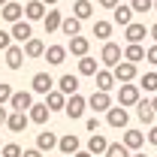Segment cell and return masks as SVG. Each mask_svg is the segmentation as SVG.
Listing matches in <instances>:
<instances>
[{
  "label": "cell",
  "instance_id": "6da1fadb",
  "mask_svg": "<svg viewBox=\"0 0 157 157\" xmlns=\"http://www.w3.org/2000/svg\"><path fill=\"white\" fill-rule=\"evenodd\" d=\"M112 73H115V78H118V85H124V82H133V78L139 76V70H136V63L133 60H121V63H115L112 67Z\"/></svg>",
  "mask_w": 157,
  "mask_h": 157
},
{
  "label": "cell",
  "instance_id": "7a4b0ae2",
  "mask_svg": "<svg viewBox=\"0 0 157 157\" xmlns=\"http://www.w3.org/2000/svg\"><path fill=\"white\" fill-rule=\"evenodd\" d=\"M127 121H130V115H127V106H112L109 112H106V124L109 127H115V130H124L127 127Z\"/></svg>",
  "mask_w": 157,
  "mask_h": 157
},
{
  "label": "cell",
  "instance_id": "3957f363",
  "mask_svg": "<svg viewBox=\"0 0 157 157\" xmlns=\"http://www.w3.org/2000/svg\"><path fill=\"white\" fill-rule=\"evenodd\" d=\"M100 60L106 63V67H115V63H121L124 60V52H121V45H115V42H103V52H100Z\"/></svg>",
  "mask_w": 157,
  "mask_h": 157
},
{
  "label": "cell",
  "instance_id": "277c9868",
  "mask_svg": "<svg viewBox=\"0 0 157 157\" xmlns=\"http://www.w3.org/2000/svg\"><path fill=\"white\" fill-rule=\"evenodd\" d=\"M139 91H142V88H139V85H130V82H124V85H121V88H118V103H121V106H136L139 100Z\"/></svg>",
  "mask_w": 157,
  "mask_h": 157
},
{
  "label": "cell",
  "instance_id": "5b68a950",
  "mask_svg": "<svg viewBox=\"0 0 157 157\" xmlns=\"http://www.w3.org/2000/svg\"><path fill=\"white\" fill-rule=\"evenodd\" d=\"M85 109H88V100L82 97V94H70V97H67V109H63L67 118H73V121H76V118L85 115Z\"/></svg>",
  "mask_w": 157,
  "mask_h": 157
},
{
  "label": "cell",
  "instance_id": "8992f818",
  "mask_svg": "<svg viewBox=\"0 0 157 157\" xmlns=\"http://www.w3.org/2000/svg\"><path fill=\"white\" fill-rule=\"evenodd\" d=\"M88 106L94 109V112H109L112 109V97H109V91H94L91 97H88Z\"/></svg>",
  "mask_w": 157,
  "mask_h": 157
},
{
  "label": "cell",
  "instance_id": "52a82bcc",
  "mask_svg": "<svg viewBox=\"0 0 157 157\" xmlns=\"http://www.w3.org/2000/svg\"><path fill=\"white\" fill-rule=\"evenodd\" d=\"M21 15H24V6H21V3H15V0H9V3H3V6H0V18L9 21V24L21 21Z\"/></svg>",
  "mask_w": 157,
  "mask_h": 157
},
{
  "label": "cell",
  "instance_id": "ba28073f",
  "mask_svg": "<svg viewBox=\"0 0 157 157\" xmlns=\"http://www.w3.org/2000/svg\"><path fill=\"white\" fill-rule=\"evenodd\" d=\"M124 36H127V42H142L145 36H151V27H145V24H139V21H130V24L124 27Z\"/></svg>",
  "mask_w": 157,
  "mask_h": 157
},
{
  "label": "cell",
  "instance_id": "9c48e42d",
  "mask_svg": "<svg viewBox=\"0 0 157 157\" xmlns=\"http://www.w3.org/2000/svg\"><path fill=\"white\" fill-rule=\"evenodd\" d=\"M3 55H6V67H9V70H21V63L27 58V55H24V45H15V42H12Z\"/></svg>",
  "mask_w": 157,
  "mask_h": 157
},
{
  "label": "cell",
  "instance_id": "30bf717a",
  "mask_svg": "<svg viewBox=\"0 0 157 157\" xmlns=\"http://www.w3.org/2000/svg\"><path fill=\"white\" fill-rule=\"evenodd\" d=\"M45 12H48V6L42 0H27L24 3V18H30V21H42Z\"/></svg>",
  "mask_w": 157,
  "mask_h": 157
},
{
  "label": "cell",
  "instance_id": "8fae6325",
  "mask_svg": "<svg viewBox=\"0 0 157 157\" xmlns=\"http://www.w3.org/2000/svg\"><path fill=\"white\" fill-rule=\"evenodd\" d=\"M55 88V78L48 76V73H36V76L30 78V91L33 94H48Z\"/></svg>",
  "mask_w": 157,
  "mask_h": 157
},
{
  "label": "cell",
  "instance_id": "7c38bea8",
  "mask_svg": "<svg viewBox=\"0 0 157 157\" xmlns=\"http://www.w3.org/2000/svg\"><path fill=\"white\" fill-rule=\"evenodd\" d=\"M30 106H33V91H15L9 100V109H18V112H27Z\"/></svg>",
  "mask_w": 157,
  "mask_h": 157
},
{
  "label": "cell",
  "instance_id": "4fadbf2b",
  "mask_svg": "<svg viewBox=\"0 0 157 157\" xmlns=\"http://www.w3.org/2000/svg\"><path fill=\"white\" fill-rule=\"evenodd\" d=\"M30 124V115L27 112H18V109H12L9 112V121H6V127L12 130V133H24V127Z\"/></svg>",
  "mask_w": 157,
  "mask_h": 157
},
{
  "label": "cell",
  "instance_id": "5bb4252c",
  "mask_svg": "<svg viewBox=\"0 0 157 157\" xmlns=\"http://www.w3.org/2000/svg\"><path fill=\"white\" fill-rule=\"evenodd\" d=\"M133 15H136V9H133V6H124V3H118L115 9H112V21L121 24V27H127V24L133 21Z\"/></svg>",
  "mask_w": 157,
  "mask_h": 157
},
{
  "label": "cell",
  "instance_id": "9a60e30c",
  "mask_svg": "<svg viewBox=\"0 0 157 157\" xmlns=\"http://www.w3.org/2000/svg\"><path fill=\"white\" fill-rule=\"evenodd\" d=\"M136 115H139L142 124H154V118H157L154 103H151V100H139V103H136Z\"/></svg>",
  "mask_w": 157,
  "mask_h": 157
},
{
  "label": "cell",
  "instance_id": "2e32d148",
  "mask_svg": "<svg viewBox=\"0 0 157 157\" xmlns=\"http://www.w3.org/2000/svg\"><path fill=\"white\" fill-rule=\"evenodd\" d=\"M67 48H70V55H76V58H85V55H88V48H91V39H88V36H70Z\"/></svg>",
  "mask_w": 157,
  "mask_h": 157
},
{
  "label": "cell",
  "instance_id": "e0dca14e",
  "mask_svg": "<svg viewBox=\"0 0 157 157\" xmlns=\"http://www.w3.org/2000/svg\"><path fill=\"white\" fill-rule=\"evenodd\" d=\"M60 24H63V15H60L58 9L52 6V9L45 12V18H42V27H45V33H55V30H60Z\"/></svg>",
  "mask_w": 157,
  "mask_h": 157
},
{
  "label": "cell",
  "instance_id": "ac0fdd59",
  "mask_svg": "<svg viewBox=\"0 0 157 157\" xmlns=\"http://www.w3.org/2000/svg\"><path fill=\"white\" fill-rule=\"evenodd\" d=\"M27 115H30V121H33V124H45V121H48V115H52V109H48V103H33V106L27 109Z\"/></svg>",
  "mask_w": 157,
  "mask_h": 157
},
{
  "label": "cell",
  "instance_id": "d6986e66",
  "mask_svg": "<svg viewBox=\"0 0 157 157\" xmlns=\"http://www.w3.org/2000/svg\"><path fill=\"white\" fill-rule=\"evenodd\" d=\"M30 36H33V30H30V18H27V21H15V24H12V39H15V42L24 45Z\"/></svg>",
  "mask_w": 157,
  "mask_h": 157
},
{
  "label": "cell",
  "instance_id": "ffe728a7",
  "mask_svg": "<svg viewBox=\"0 0 157 157\" xmlns=\"http://www.w3.org/2000/svg\"><path fill=\"white\" fill-rule=\"evenodd\" d=\"M67 55H70V48H63V45H48V48H45V60H48L52 67H60V63L67 60Z\"/></svg>",
  "mask_w": 157,
  "mask_h": 157
},
{
  "label": "cell",
  "instance_id": "44dd1931",
  "mask_svg": "<svg viewBox=\"0 0 157 157\" xmlns=\"http://www.w3.org/2000/svg\"><path fill=\"white\" fill-rule=\"evenodd\" d=\"M45 103H48V109H52V112H58V109H67V94H63L60 88H52V91L45 94Z\"/></svg>",
  "mask_w": 157,
  "mask_h": 157
},
{
  "label": "cell",
  "instance_id": "7402d4cb",
  "mask_svg": "<svg viewBox=\"0 0 157 157\" xmlns=\"http://www.w3.org/2000/svg\"><path fill=\"white\" fill-rule=\"evenodd\" d=\"M45 48H48V45H45L42 39H36V36H30L24 42V55H27V58H45Z\"/></svg>",
  "mask_w": 157,
  "mask_h": 157
},
{
  "label": "cell",
  "instance_id": "603a6c76",
  "mask_svg": "<svg viewBox=\"0 0 157 157\" xmlns=\"http://www.w3.org/2000/svg\"><path fill=\"white\" fill-rule=\"evenodd\" d=\"M145 139H148V136H145V133H139V130H124V139H121V142H124L130 151H136V148L145 145Z\"/></svg>",
  "mask_w": 157,
  "mask_h": 157
},
{
  "label": "cell",
  "instance_id": "cb8c5ba5",
  "mask_svg": "<svg viewBox=\"0 0 157 157\" xmlns=\"http://www.w3.org/2000/svg\"><path fill=\"white\" fill-rule=\"evenodd\" d=\"M106 148H109V139L103 136V133H94V136L88 139V151L94 157H100V154H106Z\"/></svg>",
  "mask_w": 157,
  "mask_h": 157
},
{
  "label": "cell",
  "instance_id": "d4e9b609",
  "mask_svg": "<svg viewBox=\"0 0 157 157\" xmlns=\"http://www.w3.org/2000/svg\"><path fill=\"white\" fill-rule=\"evenodd\" d=\"M97 88L100 91H112V88H115L118 85V78H115V73H112V70H97Z\"/></svg>",
  "mask_w": 157,
  "mask_h": 157
},
{
  "label": "cell",
  "instance_id": "484cf974",
  "mask_svg": "<svg viewBox=\"0 0 157 157\" xmlns=\"http://www.w3.org/2000/svg\"><path fill=\"white\" fill-rule=\"evenodd\" d=\"M78 30H82V18L78 15H67L63 24H60V33L63 36H78Z\"/></svg>",
  "mask_w": 157,
  "mask_h": 157
},
{
  "label": "cell",
  "instance_id": "4316f807",
  "mask_svg": "<svg viewBox=\"0 0 157 157\" xmlns=\"http://www.w3.org/2000/svg\"><path fill=\"white\" fill-rule=\"evenodd\" d=\"M58 148L63 151V154H76L78 148H82V142H78V136H76V133H67V136H60Z\"/></svg>",
  "mask_w": 157,
  "mask_h": 157
},
{
  "label": "cell",
  "instance_id": "83f0119b",
  "mask_svg": "<svg viewBox=\"0 0 157 157\" xmlns=\"http://www.w3.org/2000/svg\"><path fill=\"white\" fill-rule=\"evenodd\" d=\"M58 88L70 97V94H78V76H73V73H67V76L58 78Z\"/></svg>",
  "mask_w": 157,
  "mask_h": 157
},
{
  "label": "cell",
  "instance_id": "f1b7e54d",
  "mask_svg": "<svg viewBox=\"0 0 157 157\" xmlns=\"http://www.w3.org/2000/svg\"><path fill=\"white\" fill-rule=\"evenodd\" d=\"M58 142H60V139L55 136V133H48V130H45V133H36V148H42V151L58 148Z\"/></svg>",
  "mask_w": 157,
  "mask_h": 157
},
{
  "label": "cell",
  "instance_id": "f546056e",
  "mask_svg": "<svg viewBox=\"0 0 157 157\" xmlns=\"http://www.w3.org/2000/svg\"><path fill=\"white\" fill-rule=\"evenodd\" d=\"M97 60L91 58V55H85V58H78V76H97Z\"/></svg>",
  "mask_w": 157,
  "mask_h": 157
},
{
  "label": "cell",
  "instance_id": "4dcf8cb0",
  "mask_svg": "<svg viewBox=\"0 0 157 157\" xmlns=\"http://www.w3.org/2000/svg\"><path fill=\"white\" fill-rule=\"evenodd\" d=\"M124 58L139 63V60H145V48L139 45V42H127V48H124Z\"/></svg>",
  "mask_w": 157,
  "mask_h": 157
},
{
  "label": "cell",
  "instance_id": "1f68e13d",
  "mask_svg": "<svg viewBox=\"0 0 157 157\" xmlns=\"http://www.w3.org/2000/svg\"><path fill=\"white\" fill-rule=\"evenodd\" d=\"M73 15H78L82 21L91 18V15H94V6H91V0H76V3H73Z\"/></svg>",
  "mask_w": 157,
  "mask_h": 157
},
{
  "label": "cell",
  "instance_id": "d6a6232c",
  "mask_svg": "<svg viewBox=\"0 0 157 157\" xmlns=\"http://www.w3.org/2000/svg\"><path fill=\"white\" fill-rule=\"evenodd\" d=\"M103 157H133V154H130V148L124 142H109V148H106Z\"/></svg>",
  "mask_w": 157,
  "mask_h": 157
},
{
  "label": "cell",
  "instance_id": "836d02e7",
  "mask_svg": "<svg viewBox=\"0 0 157 157\" xmlns=\"http://www.w3.org/2000/svg\"><path fill=\"white\" fill-rule=\"evenodd\" d=\"M94 36L106 42V39L112 36V24H109V21H94Z\"/></svg>",
  "mask_w": 157,
  "mask_h": 157
},
{
  "label": "cell",
  "instance_id": "e575fe53",
  "mask_svg": "<svg viewBox=\"0 0 157 157\" xmlns=\"http://www.w3.org/2000/svg\"><path fill=\"white\" fill-rule=\"evenodd\" d=\"M139 88L148 91V94H154V91H157V73H145V76L139 78Z\"/></svg>",
  "mask_w": 157,
  "mask_h": 157
},
{
  "label": "cell",
  "instance_id": "d590c367",
  "mask_svg": "<svg viewBox=\"0 0 157 157\" xmlns=\"http://www.w3.org/2000/svg\"><path fill=\"white\" fill-rule=\"evenodd\" d=\"M0 154L3 157H21L24 151H21V145H15V142H6V145L0 148Z\"/></svg>",
  "mask_w": 157,
  "mask_h": 157
},
{
  "label": "cell",
  "instance_id": "8d00e7d4",
  "mask_svg": "<svg viewBox=\"0 0 157 157\" xmlns=\"http://www.w3.org/2000/svg\"><path fill=\"white\" fill-rule=\"evenodd\" d=\"M130 6H133L136 12H151V9H154V0H130Z\"/></svg>",
  "mask_w": 157,
  "mask_h": 157
},
{
  "label": "cell",
  "instance_id": "74e56055",
  "mask_svg": "<svg viewBox=\"0 0 157 157\" xmlns=\"http://www.w3.org/2000/svg\"><path fill=\"white\" fill-rule=\"evenodd\" d=\"M12 42H15V39H12V30H0V52H6Z\"/></svg>",
  "mask_w": 157,
  "mask_h": 157
},
{
  "label": "cell",
  "instance_id": "f35d334b",
  "mask_svg": "<svg viewBox=\"0 0 157 157\" xmlns=\"http://www.w3.org/2000/svg\"><path fill=\"white\" fill-rule=\"evenodd\" d=\"M12 94H15V91H12L6 82H0V103H9V100H12Z\"/></svg>",
  "mask_w": 157,
  "mask_h": 157
},
{
  "label": "cell",
  "instance_id": "ab89813d",
  "mask_svg": "<svg viewBox=\"0 0 157 157\" xmlns=\"http://www.w3.org/2000/svg\"><path fill=\"white\" fill-rule=\"evenodd\" d=\"M145 60H148V63H154V67H157V42L151 45V48H145Z\"/></svg>",
  "mask_w": 157,
  "mask_h": 157
},
{
  "label": "cell",
  "instance_id": "60d3db41",
  "mask_svg": "<svg viewBox=\"0 0 157 157\" xmlns=\"http://www.w3.org/2000/svg\"><path fill=\"white\" fill-rule=\"evenodd\" d=\"M85 127H88V133H97V130H100V118H88Z\"/></svg>",
  "mask_w": 157,
  "mask_h": 157
},
{
  "label": "cell",
  "instance_id": "b9f144b4",
  "mask_svg": "<svg viewBox=\"0 0 157 157\" xmlns=\"http://www.w3.org/2000/svg\"><path fill=\"white\" fill-rule=\"evenodd\" d=\"M42 154H45L42 148H24V154H21V157H42Z\"/></svg>",
  "mask_w": 157,
  "mask_h": 157
},
{
  "label": "cell",
  "instance_id": "7bdbcfd3",
  "mask_svg": "<svg viewBox=\"0 0 157 157\" xmlns=\"http://www.w3.org/2000/svg\"><path fill=\"white\" fill-rule=\"evenodd\" d=\"M9 112H12V109H3V103H0V127L9 121Z\"/></svg>",
  "mask_w": 157,
  "mask_h": 157
},
{
  "label": "cell",
  "instance_id": "ee69618b",
  "mask_svg": "<svg viewBox=\"0 0 157 157\" xmlns=\"http://www.w3.org/2000/svg\"><path fill=\"white\" fill-rule=\"evenodd\" d=\"M148 142L157 145V124H151V130H148Z\"/></svg>",
  "mask_w": 157,
  "mask_h": 157
},
{
  "label": "cell",
  "instance_id": "f6af8a7d",
  "mask_svg": "<svg viewBox=\"0 0 157 157\" xmlns=\"http://www.w3.org/2000/svg\"><path fill=\"white\" fill-rule=\"evenodd\" d=\"M118 3H121V0H100V6H103V9H115Z\"/></svg>",
  "mask_w": 157,
  "mask_h": 157
},
{
  "label": "cell",
  "instance_id": "bcb514c9",
  "mask_svg": "<svg viewBox=\"0 0 157 157\" xmlns=\"http://www.w3.org/2000/svg\"><path fill=\"white\" fill-rule=\"evenodd\" d=\"M73 157H94V154H91V151H88V148H85V151H82V148H78V151H76V154H73Z\"/></svg>",
  "mask_w": 157,
  "mask_h": 157
},
{
  "label": "cell",
  "instance_id": "7dc6e473",
  "mask_svg": "<svg viewBox=\"0 0 157 157\" xmlns=\"http://www.w3.org/2000/svg\"><path fill=\"white\" fill-rule=\"evenodd\" d=\"M151 39H154V42H157V21H154V24H151Z\"/></svg>",
  "mask_w": 157,
  "mask_h": 157
},
{
  "label": "cell",
  "instance_id": "c3c4849f",
  "mask_svg": "<svg viewBox=\"0 0 157 157\" xmlns=\"http://www.w3.org/2000/svg\"><path fill=\"white\" fill-rule=\"evenodd\" d=\"M42 3H45V6H58L60 0H42Z\"/></svg>",
  "mask_w": 157,
  "mask_h": 157
},
{
  "label": "cell",
  "instance_id": "681fc988",
  "mask_svg": "<svg viewBox=\"0 0 157 157\" xmlns=\"http://www.w3.org/2000/svg\"><path fill=\"white\" fill-rule=\"evenodd\" d=\"M151 103H154V112H157V97H154V100H151Z\"/></svg>",
  "mask_w": 157,
  "mask_h": 157
},
{
  "label": "cell",
  "instance_id": "f907efd6",
  "mask_svg": "<svg viewBox=\"0 0 157 157\" xmlns=\"http://www.w3.org/2000/svg\"><path fill=\"white\" fill-rule=\"evenodd\" d=\"M133 157H148V154H133Z\"/></svg>",
  "mask_w": 157,
  "mask_h": 157
},
{
  "label": "cell",
  "instance_id": "816d5d0a",
  "mask_svg": "<svg viewBox=\"0 0 157 157\" xmlns=\"http://www.w3.org/2000/svg\"><path fill=\"white\" fill-rule=\"evenodd\" d=\"M3 3H9V0H0V6H3Z\"/></svg>",
  "mask_w": 157,
  "mask_h": 157
},
{
  "label": "cell",
  "instance_id": "f5cc1de1",
  "mask_svg": "<svg viewBox=\"0 0 157 157\" xmlns=\"http://www.w3.org/2000/svg\"><path fill=\"white\" fill-rule=\"evenodd\" d=\"M154 12H157V0H154Z\"/></svg>",
  "mask_w": 157,
  "mask_h": 157
},
{
  "label": "cell",
  "instance_id": "db71d44e",
  "mask_svg": "<svg viewBox=\"0 0 157 157\" xmlns=\"http://www.w3.org/2000/svg\"><path fill=\"white\" fill-rule=\"evenodd\" d=\"M0 148H3V145H0Z\"/></svg>",
  "mask_w": 157,
  "mask_h": 157
},
{
  "label": "cell",
  "instance_id": "11a10c76",
  "mask_svg": "<svg viewBox=\"0 0 157 157\" xmlns=\"http://www.w3.org/2000/svg\"><path fill=\"white\" fill-rule=\"evenodd\" d=\"M0 157H3V154H0Z\"/></svg>",
  "mask_w": 157,
  "mask_h": 157
}]
</instances>
